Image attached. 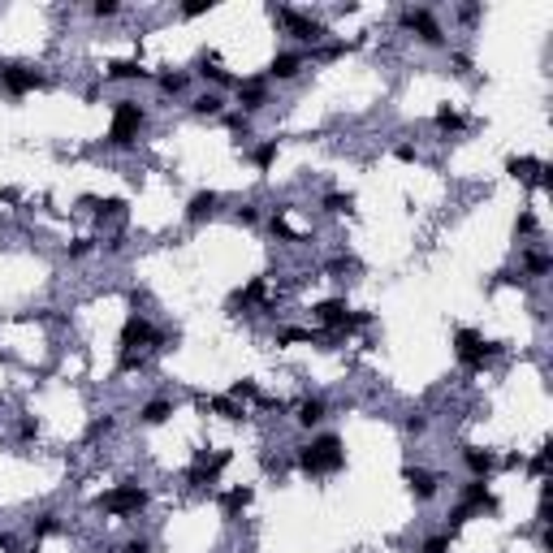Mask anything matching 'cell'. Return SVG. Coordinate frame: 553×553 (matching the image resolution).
<instances>
[{"label":"cell","instance_id":"836d02e7","mask_svg":"<svg viewBox=\"0 0 553 553\" xmlns=\"http://www.w3.org/2000/svg\"><path fill=\"white\" fill-rule=\"evenodd\" d=\"M108 428H113V419H108V415H104V419H95V424L87 428V441H95V436H104Z\"/></svg>","mask_w":553,"mask_h":553},{"label":"cell","instance_id":"4dcf8cb0","mask_svg":"<svg viewBox=\"0 0 553 553\" xmlns=\"http://www.w3.org/2000/svg\"><path fill=\"white\" fill-rule=\"evenodd\" d=\"M350 203H355V199H350V195H338V190L324 195V212H350Z\"/></svg>","mask_w":553,"mask_h":553},{"label":"cell","instance_id":"ab89813d","mask_svg":"<svg viewBox=\"0 0 553 553\" xmlns=\"http://www.w3.org/2000/svg\"><path fill=\"white\" fill-rule=\"evenodd\" d=\"M230 130H234V134H247L251 126H247V117H230Z\"/></svg>","mask_w":553,"mask_h":553},{"label":"cell","instance_id":"603a6c76","mask_svg":"<svg viewBox=\"0 0 553 553\" xmlns=\"http://www.w3.org/2000/svg\"><path fill=\"white\" fill-rule=\"evenodd\" d=\"M272 160H276V139H268V143H259V147H255V169H259V173H268V169H272Z\"/></svg>","mask_w":553,"mask_h":553},{"label":"cell","instance_id":"5bb4252c","mask_svg":"<svg viewBox=\"0 0 553 553\" xmlns=\"http://www.w3.org/2000/svg\"><path fill=\"white\" fill-rule=\"evenodd\" d=\"M216 190H199V195H190V203H186V220H203V216H212L216 212Z\"/></svg>","mask_w":553,"mask_h":553},{"label":"cell","instance_id":"ffe728a7","mask_svg":"<svg viewBox=\"0 0 553 553\" xmlns=\"http://www.w3.org/2000/svg\"><path fill=\"white\" fill-rule=\"evenodd\" d=\"M190 108H195V113H199V117H216V113H220V108H225V100H220L216 91H208V95H199V100H195Z\"/></svg>","mask_w":553,"mask_h":553},{"label":"cell","instance_id":"484cf974","mask_svg":"<svg viewBox=\"0 0 553 553\" xmlns=\"http://www.w3.org/2000/svg\"><path fill=\"white\" fill-rule=\"evenodd\" d=\"M199 74H203V78H212V82H230V74L216 65V57H203V61H199Z\"/></svg>","mask_w":553,"mask_h":553},{"label":"cell","instance_id":"7a4b0ae2","mask_svg":"<svg viewBox=\"0 0 553 553\" xmlns=\"http://www.w3.org/2000/svg\"><path fill=\"white\" fill-rule=\"evenodd\" d=\"M143 122H147V113H143L134 100H117V104H113V126H108L104 143H108V147H130V143L139 139Z\"/></svg>","mask_w":553,"mask_h":553},{"label":"cell","instance_id":"d6a6232c","mask_svg":"<svg viewBox=\"0 0 553 553\" xmlns=\"http://www.w3.org/2000/svg\"><path fill=\"white\" fill-rule=\"evenodd\" d=\"M91 14H95V18H113V14H117V0H95Z\"/></svg>","mask_w":553,"mask_h":553},{"label":"cell","instance_id":"b9f144b4","mask_svg":"<svg viewBox=\"0 0 553 553\" xmlns=\"http://www.w3.org/2000/svg\"><path fill=\"white\" fill-rule=\"evenodd\" d=\"M424 428H428V424H424L419 415H411V419H407V432H424Z\"/></svg>","mask_w":553,"mask_h":553},{"label":"cell","instance_id":"9c48e42d","mask_svg":"<svg viewBox=\"0 0 553 553\" xmlns=\"http://www.w3.org/2000/svg\"><path fill=\"white\" fill-rule=\"evenodd\" d=\"M251 488L247 484H234V488H225V493H220V515H225V519H238L247 506H251Z\"/></svg>","mask_w":553,"mask_h":553},{"label":"cell","instance_id":"83f0119b","mask_svg":"<svg viewBox=\"0 0 553 553\" xmlns=\"http://www.w3.org/2000/svg\"><path fill=\"white\" fill-rule=\"evenodd\" d=\"M272 234H276V238H286V242H303V234H294V230L286 225V216H281V212L272 216Z\"/></svg>","mask_w":553,"mask_h":553},{"label":"cell","instance_id":"f35d334b","mask_svg":"<svg viewBox=\"0 0 553 553\" xmlns=\"http://www.w3.org/2000/svg\"><path fill=\"white\" fill-rule=\"evenodd\" d=\"M199 14H208V5H182V18H199Z\"/></svg>","mask_w":553,"mask_h":553},{"label":"cell","instance_id":"1f68e13d","mask_svg":"<svg viewBox=\"0 0 553 553\" xmlns=\"http://www.w3.org/2000/svg\"><path fill=\"white\" fill-rule=\"evenodd\" d=\"M255 394H259L255 380H234V385H230V398H255Z\"/></svg>","mask_w":553,"mask_h":553},{"label":"cell","instance_id":"44dd1931","mask_svg":"<svg viewBox=\"0 0 553 553\" xmlns=\"http://www.w3.org/2000/svg\"><path fill=\"white\" fill-rule=\"evenodd\" d=\"M259 299H264V276H255V281H247V286H242V290L234 294V307H238V303H242V307H251V303H259Z\"/></svg>","mask_w":553,"mask_h":553},{"label":"cell","instance_id":"ac0fdd59","mask_svg":"<svg viewBox=\"0 0 553 553\" xmlns=\"http://www.w3.org/2000/svg\"><path fill=\"white\" fill-rule=\"evenodd\" d=\"M432 122H436V130H446V134H454V130H463V113H458V108H450V104H441Z\"/></svg>","mask_w":553,"mask_h":553},{"label":"cell","instance_id":"f546056e","mask_svg":"<svg viewBox=\"0 0 553 553\" xmlns=\"http://www.w3.org/2000/svg\"><path fill=\"white\" fill-rule=\"evenodd\" d=\"M57 532H61V519H57V515H39L35 536H57Z\"/></svg>","mask_w":553,"mask_h":553},{"label":"cell","instance_id":"8d00e7d4","mask_svg":"<svg viewBox=\"0 0 553 553\" xmlns=\"http://www.w3.org/2000/svg\"><path fill=\"white\" fill-rule=\"evenodd\" d=\"M122 553H151V549H147V540H126Z\"/></svg>","mask_w":553,"mask_h":553},{"label":"cell","instance_id":"3957f363","mask_svg":"<svg viewBox=\"0 0 553 553\" xmlns=\"http://www.w3.org/2000/svg\"><path fill=\"white\" fill-rule=\"evenodd\" d=\"M497 350H502V346H497V342H484L476 328H458V333H454V355H458V363L471 367V372H480Z\"/></svg>","mask_w":553,"mask_h":553},{"label":"cell","instance_id":"7402d4cb","mask_svg":"<svg viewBox=\"0 0 553 553\" xmlns=\"http://www.w3.org/2000/svg\"><path fill=\"white\" fill-rule=\"evenodd\" d=\"M203 407H208V411H216V415H225V419H242V415H247L242 407H234V398H208Z\"/></svg>","mask_w":553,"mask_h":553},{"label":"cell","instance_id":"30bf717a","mask_svg":"<svg viewBox=\"0 0 553 553\" xmlns=\"http://www.w3.org/2000/svg\"><path fill=\"white\" fill-rule=\"evenodd\" d=\"M402 480H407V488L419 497V502H432V497H436V476H432V471L407 467V471H402Z\"/></svg>","mask_w":553,"mask_h":553},{"label":"cell","instance_id":"f1b7e54d","mask_svg":"<svg viewBox=\"0 0 553 553\" xmlns=\"http://www.w3.org/2000/svg\"><path fill=\"white\" fill-rule=\"evenodd\" d=\"M294 342H311V333L307 328H281L276 333V346H294Z\"/></svg>","mask_w":553,"mask_h":553},{"label":"cell","instance_id":"7c38bea8","mask_svg":"<svg viewBox=\"0 0 553 553\" xmlns=\"http://www.w3.org/2000/svg\"><path fill=\"white\" fill-rule=\"evenodd\" d=\"M303 70V52H276V57H272V65H268V78H294Z\"/></svg>","mask_w":553,"mask_h":553},{"label":"cell","instance_id":"d590c367","mask_svg":"<svg viewBox=\"0 0 553 553\" xmlns=\"http://www.w3.org/2000/svg\"><path fill=\"white\" fill-rule=\"evenodd\" d=\"M519 234H536V216H532V212L519 216Z\"/></svg>","mask_w":553,"mask_h":553},{"label":"cell","instance_id":"2e32d148","mask_svg":"<svg viewBox=\"0 0 553 553\" xmlns=\"http://www.w3.org/2000/svg\"><path fill=\"white\" fill-rule=\"evenodd\" d=\"M108 78H113V82H134V78H147V70L139 61H113V65H108Z\"/></svg>","mask_w":553,"mask_h":553},{"label":"cell","instance_id":"e0dca14e","mask_svg":"<svg viewBox=\"0 0 553 553\" xmlns=\"http://www.w3.org/2000/svg\"><path fill=\"white\" fill-rule=\"evenodd\" d=\"M299 424H303V428H316V424H324V402H320V398H307V402H299Z\"/></svg>","mask_w":553,"mask_h":553},{"label":"cell","instance_id":"8992f818","mask_svg":"<svg viewBox=\"0 0 553 553\" xmlns=\"http://www.w3.org/2000/svg\"><path fill=\"white\" fill-rule=\"evenodd\" d=\"M402 26H407V31H415L428 48H441V43H446V35H441L436 18H432L428 9H407V14H402Z\"/></svg>","mask_w":553,"mask_h":553},{"label":"cell","instance_id":"277c9868","mask_svg":"<svg viewBox=\"0 0 553 553\" xmlns=\"http://www.w3.org/2000/svg\"><path fill=\"white\" fill-rule=\"evenodd\" d=\"M100 506H104L108 515L126 519V515H139V510L147 506V493H143L139 484H117V488H108V493L100 497Z\"/></svg>","mask_w":553,"mask_h":553},{"label":"cell","instance_id":"d6986e66","mask_svg":"<svg viewBox=\"0 0 553 553\" xmlns=\"http://www.w3.org/2000/svg\"><path fill=\"white\" fill-rule=\"evenodd\" d=\"M169 415H173V402H164V398H156V402L143 407V424H164Z\"/></svg>","mask_w":553,"mask_h":553},{"label":"cell","instance_id":"6da1fadb","mask_svg":"<svg viewBox=\"0 0 553 553\" xmlns=\"http://www.w3.org/2000/svg\"><path fill=\"white\" fill-rule=\"evenodd\" d=\"M299 467H303L307 476H333V471H342V467H346L342 436H333V432L316 436L311 446H303V450H299Z\"/></svg>","mask_w":553,"mask_h":553},{"label":"cell","instance_id":"8fae6325","mask_svg":"<svg viewBox=\"0 0 553 553\" xmlns=\"http://www.w3.org/2000/svg\"><path fill=\"white\" fill-rule=\"evenodd\" d=\"M463 506H471V510H488V515H497V497L488 493V484H484V480H471V484L463 488Z\"/></svg>","mask_w":553,"mask_h":553},{"label":"cell","instance_id":"d4e9b609","mask_svg":"<svg viewBox=\"0 0 553 553\" xmlns=\"http://www.w3.org/2000/svg\"><path fill=\"white\" fill-rule=\"evenodd\" d=\"M186 82H190V74H160V91H169V95L186 91Z\"/></svg>","mask_w":553,"mask_h":553},{"label":"cell","instance_id":"52a82bcc","mask_svg":"<svg viewBox=\"0 0 553 553\" xmlns=\"http://www.w3.org/2000/svg\"><path fill=\"white\" fill-rule=\"evenodd\" d=\"M0 87H5L9 95H26V91L43 87V78L35 70H26V65H0Z\"/></svg>","mask_w":553,"mask_h":553},{"label":"cell","instance_id":"4316f807","mask_svg":"<svg viewBox=\"0 0 553 553\" xmlns=\"http://www.w3.org/2000/svg\"><path fill=\"white\" fill-rule=\"evenodd\" d=\"M450 540H454V532H441V536H428V540H424V553H450Z\"/></svg>","mask_w":553,"mask_h":553},{"label":"cell","instance_id":"cb8c5ba5","mask_svg":"<svg viewBox=\"0 0 553 553\" xmlns=\"http://www.w3.org/2000/svg\"><path fill=\"white\" fill-rule=\"evenodd\" d=\"M523 268H527V276H544V272H549V268H553V259H549V255H544V251H532V255H527V264H523Z\"/></svg>","mask_w":553,"mask_h":553},{"label":"cell","instance_id":"ba28073f","mask_svg":"<svg viewBox=\"0 0 553 553\" xmlns=\"http://www.w3.org/2000/svg\"><path fill=\"white\" fill-rule=\"evenodd\" d=\"M160 338H156V328L134 311L126 324H122V350H139V346H156Z\"/></svg>","mask_w":553,"mask_h":553},{"label":"cell","instance_id":"7bdbcfd3","mask_svg":"<svg viewBox=\"0 0 553 553\" xmlns=\"http://www.w3.org/2000/svg\"><path fill=\"white\" fill-rule=\"evenodd\" d=\"M0 549H5V553H18V544H14L9 536H0Z\"/></svg>","mask_w":553,"mask_h":553},{"label":"cell","instance_id":"74e56055","mask_svg":"<svg viewBox=\"0 0 553 553\" xmlns=\"http://www.w3.org/2000/svg\"><path fill=\"white\" fill-rule=\"evenodd\" d=\"M255 216H259L255 208H238V220H242V225H255Z\"/></svg>","mask_w":553,"mask_h":553},{"label":"cell","instance_id":"e575fe53","mask_svg":"<svg viewBox=\"0 0 553 553\" xmlns=\"http://www.w3.org/2000/svg\"><path fill=\"white\" fill-rule=\"evenodd\" d=\"M394 156H398L402 164H411V160H415V147H411V143H398V147H394Z\"/></svg>","mask_w":553,"mask_h":553},{"label":"cell","instance_id":"9a60e30c","mask_svg":"<svg viewBox=\"0 0 553 553\" xmlns=\"http://www.w3.org/2000/svg\"><path fill=\"white\" fill-rule=\"evenodd\" d=\"M463 463H467V471H471L476 480H488V471L497 467V458H493L488 450H463Z\"/></svg>","mask_w":553,"mask_h":553},{"label":"cell","instance_id":"4fadbf2b","mask_svg":"<svg viewBox=\"0 0 553 553\" xmlns=\"http://www.w3.org/2000/svg\"><path fill=\"white\" fill-rule=\"evenodd\" d=\"M238 104L247 108V113L264 108V104H268V91H264V82H259V78H247V82H238Z\"/></svg>","mask_w":553,"mask_h":553},{"label":"cell","instance_id":"ee69618b","mask_svg":"<svg viewBox=\"0 0 553 553\" xmlns=\"http://www.w3.org/2000/svg\"><path fill=\"white\" fill-rule=\"evenodd\" d=\"M0 363H5V355H0Z\"/></svg>","mask_w":553,"mask_h":553},{"label":"cell","instance_id":"60d3db41","mask_svg":"<svg viewBox=\"0 0 553 553\" xmlns=\"http://www.w3.org/2000/svg\"><path fill=\"white\" fill-rule=\"evenodd\" d=\"M87 251H91V238H78V242L70 247V255H87Z\"/></svg>","mask_w":553,"mask_h":553},{"label":"cell","instance_id":"5b68a950","mask_svg":"<svg viewBox=\"0 0 553 553\" xmlns=\"http://www.w3.org/2000/svg\"><path fill=\"white\" fill-rule=\"evenodd\" d=\"M272 18L281 22L294 39H303V43H320V39H324V26L311 22V18H303V14H294V9H272Z\"/></svg>","mask_w":553,"mask_h":553}]
</instances>
